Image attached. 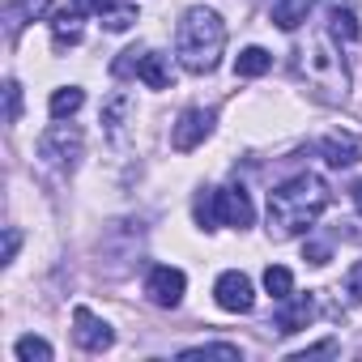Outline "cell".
<instances>
[{
  "label": "cell",
  "mask_w": 362,
  "mask_h": 362,
  "mask_svg": "<svg viewBox=\"0 0 362 362\" xmlns=\"http://www.w3.org/2000/svg\"><path fill=\"white\" fill-rule=\"evenodd\" d=\"M184 290H188V277L179 269H170V264H158L145 277V298L153 307H179V303H184Z\"/></svg>",
  "instance_id": "cell-8"
},
{
  "label": "cell",
  "mask_w": 362,
  "mask_h": 362,
  "mask_svg": "<svg viewBox=\"0 0 362 362\" xmlns=\"http://www.w3.org/2000/svg\"><path fill=\"white\" fill-rule=\"evenodd\" d=\"M179 358H230V362H239L243 349L230 345V341H209V345H192V349H184Z\"/></svg>",
  "instance_id": "cell-21"
},
{
  "label": "cell",
  "mask_w": 362,
  "mask_h": 362,
  "mask_svg": "<svg viewBox=\"0 0 362 362\" xmlns=\"http://www.w3.org/2000/svg\"><path fill=\"white\" fill-rule=\"evenodd\" d=\"M345 294H349V303H362V260L349 264V273H345Z\"/></svg>",
  "instance_id": "cell-26"
},
{
  "label": "cell",
  "mask_w": 362,
  "mask_h": 362,
  "mask_svg": "<svg viewBox=\"0 0 362 362\" xmlns=\"http://www.w3.org/2000/svg\"><path fill=\"white\" fill-rule=\"evenodd\" d=\"M13 354H18L22 362H52V345H47L43 337H22V341L13 345Z\"/></svg>",
  "instance_id": "cell-24"
},
{
  "label": "cell",
  "mask_w": 362,
  "mask_h": 362,
  "mask_svg": "<svg viewBox=\"0 0 362 362\" xmlns=\"http://www.w3.org/2000/svg\"><path fill=\"white\" fill-rule=\"evenodd\" d=\"M218 218H222V226L247 230V226H252V218H256L247 188H222V192H218Z\"/></svg>",
  "instance_id": "cell-12"
},
{
  "label": "cell",
  "mask_w": 362,
  "mask_h": 362,
  "mask_svg": "<svg viewBox=\"0 0 362 362\" xmlns=\"http://www.w3.org/2000/svg\"><path fill=\"white\" fill-rule=\"evenodd\" d=\"M81 18H86V9L77 5V0H73L69 9H56L52 13V47L56 52H69V47L81 43Z\"/></svg>",
  "instance_id": "cell-13"
},
{
  "label": "cell",
  "mask_w": 362,
  "mask_h": 362,
  "mask_svg": "<svg viewBox=\"0 0 362 362\" xmlns=\"http://www.w3.org/2000/svg\"><path fill=\"white\" fill-rule=\"evenodd\" d=\"M222 52H226V26L214 9L197 5L179 18V30H175V56L188 73H214L222 64Z\"/></svg>",
  "instance_id": "cell-2"
},
{
  "label": "cell",
  "mask_w": 362,
  "mask_h": 362,
  "mask_svg": "<svg viewBox=\"0 0 362 362\" xmlns=\"http://www.w3.org/2000/svg\"><path fill=\"white\" fill-rule=\"evenodd\" d=\"M349 197H354V205H358V214H362V179L354 184V192H349Z\"/></svg>",
  "instance_id": "cell-30"
},
{
  "label": "cell",
  "mask_w": 362,
  "mask_h": 362,
  "mask_svg": "<svg viewBox=\"0 0 362 362\" xmlns=\"http://www.w3.org/2000/svg\"><path fill=\"white\" fill-rule=\"evenodd\" d=\"M214 298H218V307H222V311H230V315H247V311L256 307L252 277H247V273H239V269L222 273V277H218V286H214Z\"/></svg>",
  "instance_id": "cell-7"
},
{
  "label": "cell",
  "mask_w": 362,
  "mask_h": 362,
  "mask_svg": "<svg viewBox=\"0 0 362 362\" xmlns=\"http://www.w3.org/2000/svg\"><path fill=\"white\" fill-rule=\"evenodd\" d=\"M303 260L320 269V264H328V260H332V247H328V243H307V252H303Z\"/></svg>",
  "instance_id": "cell-27"
},
{
  "label": "cell",
  "mask_w": 362,
  "mask_h": 362,
  "mask_svg": "<svg viewBox=\"0 0 362 362\" xmlns=\"http://www.w3.org/2000/svg\"><path fill=\"white\" fill-rule=\"evenodd\" d=\"M328 30H332V39H341V43H354V39L362 35L358 13H354L349 5H332V9H328Z\"/></svg>",
  "instance_id": "cell-17"
},
{
  "label": "cell",
  "mask_w": 362,
  "mask_h": 362,
  "mask_svg": "<svg viewBox=\"0 0 362 362\" xmlns=\"http://www.w3.org/2000/svg\"><path fill=\"white\" fill-rule=\"evenodd\" d=\"M73 341H77L86 354H103V349L115 345V332H111V324L98 320L90 307H77V311H73Z\"/></svg>",
  "instance_id": "cell-9"
},
{
  "label": "cell",
  "mask_w": 362,
  "mask_h": 362,
  "mask_svg": "<svg viewBox=\"0 0 362 362\" xmlns=\"http://www.w3.org/2000/svg\"><path fill=\"white\" fill-rule=\"evenodd\" d=\"M320 153H324V162L328 166H354V162H362V136H354V132H328L324 141H320Z\"/></svg>",
  "instance_id": "cell-14"
},
{
  "label": "cell",
  "mask_w": 362,
  "mask_h": 362,
  "mask_svg": "<svg viewBox=\"0 0 362 362\" xmlns=\"http://www.w3.org/2000/svg\"><path fill=\"white\" fill-rule=\"evenodd\" d=\"M111 73H115V77H141L149 90H166V86L175 81L170 56H162V52H136V47L119 52V60L111 64Z\"/></svg>",
  "instance_id": "cell-5"
},
{
  "label": "cell",
  "mask_w": 362,
  "mask_h": 362,
  "mask_svg": "<svg viewBox=\"0 0 362 362\" xmlns=\"http://www.w3.org/2000/svg\"><path fill=\"white\" fill-rule=\"evenodd\" d=\"M214 124H218V115H214L209 107H188L184 115L175 119V128H170V145H175L179 153H192V149L214 132Z\"/></svg>",
  "instance_id": "cell-6"
},
{
  "label": "cell",
  "mask_w": 362,
  "mask_h": 362,
  "mask_svg": "<svg viewBox=\"0 0 362 362\" xmlns=\"http://www.w3.org/2000/svg\"><path fill=\"white\" fill-rule=\"evenodd\" d=\"M124 115H128V98L115 94V98L103 107V124H107V132H111L115 141H124Z\"/></svg>",
  "instance_id": "cell-23"
},
{
  "label": "cell",
  "mask_w": 362,
  "mask_h": 362,
  "mask_svg": "<svg viewBox=\"0 0 362 362\" xmlns=\"http://www.w3.org/2000/svg\"><path fill=\"white\" fill-rule=\"evenodd\" d=\"M311 9H315V0H277V5H273V22L281 30H298Z\"/></svg>",
  "instance_id": "cell-16"
},
{
  "label": "cell",
  "mask_w": 362,
  "mask_h": 362,
  "mask_svg": "<svg viewBox=\"0 0 362 362\" xmlns=\"http://www.w3.org/2000/svg\"><path fill=\"white\" fill-rule=\"evenodd\" d=\"M18 247H22V230H18V226H9V230H5V264H13Z\"/></svg>",
  "instance_id": "cell-28"
},
{
  "label": "cell",
  "mask_w": 362,
  "mask_h": 362,
  "mask_svg": "<svg viewBox=\"0 0 362 362\" xmlns=\"http://www.w3.org/2000/svg\"><path fill=\"white\" fill-rule=\"evenodd\" d=\"M294 73L307 81V90L320 103H345L349 98V69L332 52L328 39H307V47H294Z\"/></svg>",
  "instance_id": "cell-3"
},
{
  "label": "cell",
  "mask_w": 362,
  "mask_h": 362,
  "mask_svg": "<svg viewBox=\"0 0 362 362\" xmlns=\"http://www.w3.org/2000/svg\"><path fill=\"white\" fill-rule=\"evenodd\" d=\"M311 320H315V294H286V298H277L273 328H277L281 337H294V332H303Z\"/></svg>",
  "instance_id": "cell-10"
},
{
  "label": "cell",
  "mask_w": 362,
  "mask_h": 362,
  "mask_svg": "<svg viewBox=\"0 0 362 362\" xmlns=\"http://www.w3.org/2000/svg\"><path fill=\"white\" fill-rule=\"evenodd\" d=\"M52 9V0H9L5 5V18H9V35L22 30V22H35Z\"/></svg>",
  "instance_id": "cell-15"
},
{
  "label": "cell",
  "mask_w": 362,
  "mask_h": 362,
  "mask_svg": "<svg viewBox=\"0 0 362 362\" xmlns=\"http://www.w3.org/2000/svg\"><path fill=\"white\" fill-rule=\"evenodd\" d=\"M264 290H269L273 298L294 294V273H290L286 264H269V269H264Z\"/></svg>",
  "instance_id": "cell-22"
},
{
  "label": "cell",
  "mask_w": 362,
  "mask_h": 362,
  "mask_svg": "<svg viewBox=\"0 0 362 362\" xmlns=\"http://www.w3.org/2000/svg\"><path fill=\"white\" fill-rule=\"evenodd\" d=\"M328 201H332V192L320 175L303 170V175L286 179L281 188L269 192V235L277 243L294 239V235H307L320 222V214L328 209Z\"/></svg>",
  "instance_id": "cell-1"
},
{
  "label": "cell",
  "mask_w": 362,
  "mask_h": 362,
  "mask_svg": "<svg viewBox=\"0 0 362 362\" xmlns=\"http://www.w3.org/2000/svg\"><path fill=\"white\" fill-rule=\"evenodd\" d=\"M81 153H86V136H81L77 124L56 119V124L39 136V158H43L47 166H56V170H77Z\"/></svg>",
  "instance_id": "cell-4"
},
{
  "label": "cell",
  "mask_w": 362,
  "mask_h": 362,
  "mask_svg": "<svg viewBox=\"0 0 362 362\" xmlns=\"http://www.w3.org/2000/svg\"><path fill=\"white\" fill-rule=\"evenodd\" d=\"M269 69H273V56H269L264 47H243L239 60H235V73H239V77H264Z\"/></svg>",
  "instance_id": "cell-19"
},
{
  "label": "cell",
  "mask_w": 362,
  "mask_h": 362,
  "mask_svg": "<svg viewBox=\"0 0 362 362\" xmlns=\"http://www.w3.org/2000/svg\"><path fill=\"white\" fill-rule=\"evenodd\" d=\"M320 354H337V341H320V345H307V349H303V354H294V358L303 362V358H320Z\"/></svg>",
  "instance_id": "cell-29"
},
{
  "label": "cell",
  "mask_w": 362,
  "mask_h": 362,
  "mask_svg": "<svg viewBox=\"0 0 362 362\" xmlns=\"http://www.w3.org/2000/svg\"><path fill=\"white\" fill-rule=\"evenodd\" d=\"M192 214H197V226H201V230H218V226H222V218H218V192L205 188V192L197 197Z\"/></svg>",
  "instance_id": "cell-20"
},
{
  "label": "cell",
  "mask_w": 362,
  "mask_h": 362,
  "mask_svg": "<svg viewBox=\"0 0 362 362\" xmlns=\"http://www.w3.org/2000/svg\"><path fill=\"white\" fill-rule=\"evenodd\" d=\"M81 103H86L81 86H60V90L52 94L47 111H52V119H69V115H77V111H81Z\"/></svg>",
  "instance_id": "cell-18"
},
{
  "label": "cell",
  "mask_w": 362,
  "mask_h": 362,
  "mask_svg": "<svg viewBox=\"0 0 362 362\" xmlns=\"http://www.w3.org/2000/svg\"><path fill=\"white\" fill-rule=\"evenodd\" d=\"M77 5H81L86 13L103 18V26H107L111 35H124V30L136 26V5H132V0H77Z\"/></svg>",
  "instance_id": "cell-11"
},
{
  "label": "cell",
  "mask_w": 362,
  "mask_h": 362,
  "mask_svg": "<svg viewBox=\"0 0 362 362\" xmlns=\"http://www.w3.org/2000/svg\"><path fill=\"white\" fill-rule=\"evenodd\" d=\"M5 119L9 124L22 119V86L18 81H5Z\"/></svg>",
  "instance_id": "cell-25"
}]
</instances>
